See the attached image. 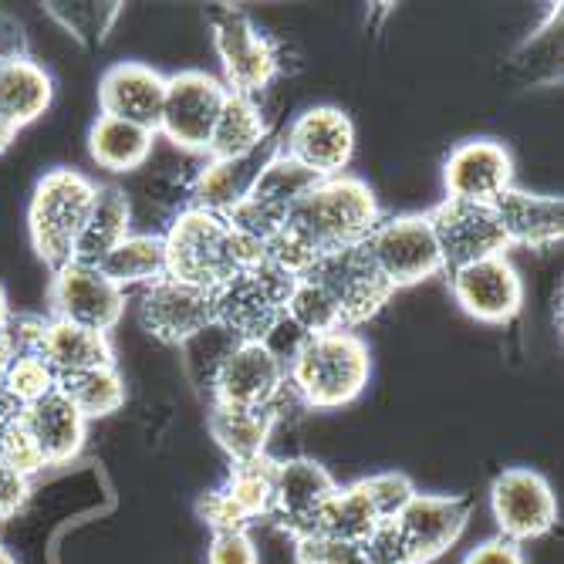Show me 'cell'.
I'll return each instance as SVG.
<instances>
[{
	"label": "cell",
	"mask_w": 564,
	"mask_h": 564,
	"mask_svg": "<svg viewBox=\"0 0 564 564\" xmlns=\"http://www.w3.org/2000/svg\"><path fill=\"white\" fill-rule=\"evenodd\" d=\"M166 243V274L196 288H220L240 268L261 264L264 247L230 227L227 217L207 214L199 207H186L170 230Z\"/></svg>",
	"instance_id": "1"
},
{
	"label": "cell",
	"mask_w": 564,
	"mask_h": 564,
	"mask_svg": "<svg viewBox=\"0 0 564 564\" xmlns=\"http://www.w3.org/2000/svg\"><path fill=\"white\" fill-rule=\"evenodd\" d=\"M288 389L312 409H338L366 392L372 355L358 332L338 328L301 338L288 355Z\"/></svg>",
	"instance_id": "2"
},
{
	"label": "cell",
	"mask_w": 564,
	"mask_h": 564,
	"mask_svg": "<svg viewBox=\"0 0 564 564\" xmlns=\"http://www.w3.org/2000/svg\"><path fill=\"white\" fill-rule=\"evenodd\" d=\"M382 220L379 199L366 180L351 173L322 180L297 207L288 214L284 227L294 230L318 258L325 250L366 243V237Z\"/></svg>",
	"instance_id": "3"
},
{
	"label": "cell",
	"mask_w": 564,
	"mask_h": 564,
	"mask_svg": "<svg viewBox=\"0 0 564 564\" xmlns=\"http://www.w3.org/2000/svg\"><path fill=\"white\" fill-rule=\"evenodd\" d=\"M98 183L78 170H51L34 183L28 203V234L37 258L58 271L72 261L78 234L88 220Z\"/></svg>",
	"instance_id": "4"
},
{
	"label": "cell",
	"mask_w": 564,
	"mask_h": 564,
	"mask_svg": "<svg viewBox=\"0 0 564 564\" xmlns=\"http://www.w3.org/2000/svg\"><path fill=\"white\" fill-rule=\"evenodd\" d=\"M297 278L271 261L240 268L220 288H214V328L234 335V341H271L284 325L288 294Z\"/></svg>",
	"instance_id": "5"
},
{
	"label": "cell",
	"mask_w": 564,
	"mask_h": 564,
	"mask_svg": "<svg viewBox=\"0 0 564 564\" xmlns=\"http://www.w3.org/2000/svg\"><path fill=\"white\" fill-rule=\"evenodd\" d=\"M301 278H312L315 284L325 288V294L338 307L341 328H348V332H355L358 325L376 318L389 304V297L395 294L392 284L372 264L366 243L325 250L322 258L307 268V274H301Z\"/></svg>",
	"instance_id": "6"
},
{
	"label": "cell",
	"mask_w": 564,
	"mask_h": 564,
	"mask_svg": "<svg viewBox=\"0 0 564 564\" xmlns=\"http://www.w3.org/2000/svg\"><path fill=\"white\" fill-rule=\"evenodd\" d=\"M366 250L379 274L392 284V291L413 288L443 274L440 243L433 237L426 214L382 217L376 230L366 237Z\"/></svg>",
	"instance_id": "7"
},
{
	"label": "cell",
	"mask_w": 564,
	"mask_h": 564,
	"mask_svg": "<svg viewBox=\"0 0 564 564\" xmlns=\"http://www.w3.org/2000/svg\"><path fill=\"white\" fill-rule=\"evenodd\" d=\"M214 405L264 409L278 405L288 392L284 355L268 341H234L210 379Z\"/></svg>",
	"instance_id": "8"
},
{
	"label": "cell",
	"mask_w": 564,
	"mask_h": 564,
	"mask_svg": "<svg viewBox=\"0 0 564 564\" xmlns=\"http://www.w3.org/2000/svg\"><path fill=\"white\" fill-rule=\"evenodd\" d=\"M227 85L210 75V72H176L166 78V101H163V119L160 132L166 135L176 149L186 152H203L207 156V145L217 126V116L227 101Z\"/></svg>",
	"instance_id": "9"
},
{
	"label": "cell",
	"mask_w": 564,
	"mask_h": 564,
	"mask_svg": "<svg viewBox=\"0 0 564 564\" xmlns=\"http://www.w3.org/2000/svg\"><path fill=\"white\" fill-rule=\"evenodd\" d=\"M470 521V500L456 494H416L402 507V514L389 521L392 538L405 564H433L443 557Z\"/></svg>",
	"instance_id": "10"
},
{
	"label": "cell",
	"mask_w": 564,
	"mask_h": 564,
	"mask_svg": "<svg viewBox=\"0 0 564 564\" xmlns=\"http://www.w3.org/2000/svg\"><path fill=\"white\" fill-rule=\"evenodd\" d=\"M122 315H126V291L101 274V268L68 261L65 268L51 271L47 318L109 335L122 322Z\"/></svg>",
	"instance_id": "11"
},
{
	"label": "cell",
	"mask_w": 564,
	"mask_h": 564,
	"mask_svg": "<svg viewBox=\"0 0 564 564\" xmlns=\"http://www.w3.org/2000/svg\"><path fill=\"white\" fill-rule=\"evenodd\" d=\"M490 510L500 538L514 544H531L551 534L557 524V497L531 467H510L497 474L490 487Z\"/></svg>",
	"instance_id": "12"
},
{
	"label": "cell",
	"mask_w": 564,
	"mask_h": 564,
	"mask_svg": "<svg viewBox=\"0 0 564 564\" xmlns=\"http://www.w3.org/2000/svg\"><path fill=\"white\" fill-rule=\"evenodd\" d=\"M135 307L142 332L163 345H189L193 338L214 328V294L170 274L142 288Z\"/></svg>",
	"instance_id": "13"
},
{
	"label": "cell",
	"mask_w": 564,
	"mask_h": 564,
	"mask_svg": "<svg viewBox=\"0 0 564 564\" xmlns=\"http://www.w3.org/2000/svg\"><path fill=\"white\" fill-rule=\"evenodd\" d=\"M214 44L224 62V85L230 95L258 98L278 75V51L274 44L253 28V21L240 11H217L214 14Z\"/></svg>",
	"instance_id": "14"
},
{
	"label": "cell",
	"mask_w": 564,
	"mask_h": 564,
	"mask_svg": "<svg viewBox=\"0 0 564 564\" xmlns=\"http://www.w3.org/2000/svg\"><path fill=\"white\" fill-rule=\"evenodd\" d=\"M426 220L440 243V258H443L446 274L510 250L494 207H484V203L443 199L426 214Z\"/></svg>",
	"instance_id": "15"
},
{
	"label": "cell",
	"mask_w": 564,
	"mask_h": 564,
	"mask_svg": "<svg viewBox=\"0 0 564 564\" xmlns=\"http://www.w3.org/2000/svg\"><path fill=\"white\" fill-rule=\"evenodd\" d=\"M453 301L484 325L514 322L524 304V278L507 253L449 271Z\"/></svg>",
	"instance_id": "16"
},
{
	"label": "cell",
	"mask_w": 564,
	"mask_h": 564,
	"mask_svg": "<svg viewBox=\"0 0 564 564\" xmlns=\"http://www.w3.org/2000/svg\"><path fill=\"white\" fill-rule=\"evenodd\" d=\"M281 149L322 180L341 176L355 156V126L338 106H312L291 122Z\"/></svg>",
	"instance_id": "17"
},
{
	"label": "cell",
	"mask_w": 564,
	"mask_h": 564,
	"mask_svg": "<svg viewBox=\"0 0 564 564\" xmlns=\"http://www.w3.org/2000/svg\"><path fill=\"white\" fill-rule=\"evenodd\" d=\"M514 186V156L497 139H467L443 163V189L446 199L459 203H484L494 207V199Z\"/></svg>",
	"instance_id": "18"
},
{
	"label": "cell",
	"mask_w": 564,
	"mask_h": 564,
	"mask_svg": "<svg viewBox=\"0 0 564 564\" xmlns=\"http://www.w3.org/2000/svg\"><path fill=\"white\" fill-rule=\"evenodd\" d=\"M338 490L335 477L312 456H288L274 464L271 518L294 538L312 534L322 507Z\"/></svg>",
	"instance_id": "19"
},
{
	"label": "cell",
	"mask_w": 564,
	"mask_h": 564,
	"mask_svg": "<svg viewBox=\"0 0 564 564\" xmlns=\"http://www.w3.org/2000/svg\"><path fill=\"white\" fill-rule=\"evenodd\" d=\"M166 101V75L142 62H119L98 78V109L149 132H160Z\"/></svg>",
	"instance_id": "20"
},
{
	"label": "cell",
	"mask_w": 564,
	"mask_h": 564,
	"mask_svg": "<svg viewBox=\"0 0 564 564\" xmlns=\"http://www.w3.org/2000/svg\"><path fill=\"white\" fill-rule=\"evenodd\" d=\"M281 139L268 135V142L261 149L247 152V156H237V160H207L193 180V189H189V207H199L207 214H217V217H227L234 214L240 203L250 196L253 183H258L261 170L268 166V160L278 152Z\"/></svg>",
	"instance_id": "21"
},
{
	"label": "cell",
	"mask_w": 564,
	"mask_h": 564,
	"mask_svg": "<svg viewBox=\"0 0 564 564\" xmlns=\"http://www.w3.org/2000/svg\"><path fill=\"white\" fill-rule=\"evenodd\" d=\"M494 214L507 237V247L547 250L564 237V203L561 196L528 193L510 186L494 199Z\"/></svg>",
	"instance_id": "22"
},
{
	"label": "cell",
	"mask_w": 564,
	"mask_h": 564,
	"mask_svg": "<svg viewBox=\"0 0 564 564\" xmlns=\"http://www.w3.org/2000/svg\"><path fill=\"white\" fill-rule=\"evenodd\" d=\"M21 426L31 433L47 467H65L82 453L88 436V420L62 395L51 392L41 402L21 409Z\"/></svg>",
	"instance_id": "23"
},
{
	"label": "cell",
	"mask_w": 564,
	"mask_h": 564,
	"mask_svg": "<svg viewBox=\"0 0 564 564\" xmlns=\"http://www.w3.org/2000/svg\"><path fill=\"white\" fill-rule=\"evenodd\" d=\"M129 234H132V207H129L126 189L116 183L98 186L95 199H91V210H88V220L78 234L72 261L98 268Z\"/></svg>",
	"instance_id": "24"
},
{
	"label": "cell",
	"mask_w": 564,
	"mask_h": 564,
	"mask_svg": "<svg viewBox=\"0 0 564 564\" xmlns=\"http://www.w3.org/2000/svg\"><path fill=\"white\" fill-rule=\"evenodd\" d=\"M41 358L62 379V376H75V372H88V369L116 366V348H112V338L106 332L47 318Z\"/></svg>",
	"instance_id": "25"
},
{
	"label": "cell",
	"mask_w": 564,
	"mask_h": 564,
	"mask_svg": "<svg viewBox=\"0 0 564 564\" xmlns=\"http://www.w3.org/2000/svg\"><path fill=\"white\" fill-rule=\"evenodd\" d=\"M51 98H55V78L31 55L0 68V116L14 129L37 122L51 109Z\"/></svg>",
	"instance_id": "26"
},
{
	"label": "cell",
	"mask_w": 564,
	"mask_h": 564,
	"mask_svg": "<svg viewBox=\"0 0 564 564\" xmlns=\"http://www.w3.org/2000/svg\"><path fill=\"white\" fill-rule=\"evenodd\" d=\"M278 405L264 409H234V405H214L210 409V433L217 446L230 456V464H247L268 453V440L278 426Z\"/></svg>",
	"instance_id": "27"
},
{
	"label": "cell",
	"mask_w": 564,
	"mask_h": 564,
	"mask_svg": "<svg viewBox=\"0 0 564 564\" xmlns=\"http://www.w3.org/2000/svg\"><path fill=\"white\" fill-rule=\"evenodd\" d=\"M152 142H156V132L132 126V122H122V119H112V116H98L88 129L91 160L109 173L139 170L152 156Z\"/></svg>",
	"instance_id": "28"
},
{
	"label": "cell",
	"mask_w": 564,
	"mask_h": 564,
	"mask_svg": "<svg viewBox=\"0 0 564 564\" xmlns=\"http://www.w3.org/2000/svg\"><path fill=\"white\" fill-rule=\"evenodd\" d=\"M268 122L264 112L253 98L243 95H227L224 109L217 116L210 145H207V160H237L247 152L261 149L268 142Z\"/></svg>",
	"instance_id": "29"
},
{
	"label": "cell",
	"mask_w": 564,
	"mask_h": 564,
	"mask_svg": "<svg viewBox=\"0 0 564 564\" xmlns=\"http://www.w3.org/2000/svg\"><path fill=\"white\" fill-rule=\"evenodd\" d=\"M379 528H382V521H379L376 507H372V500L366 494V484L355 480V484L338 487L332 494V500L322 507L312 534H325V538L341 541V544H362Z\"/></svg>",
	"instance_id": "30"
},
{
	"label": "cell",
	"mask_w": 564,
	"mask_h": 564,
	"mask_svg": "<svg viewBox=\"0 0 564 564\" xmlns=\"http://www.w3.org/2000/svg\"><path fill=\"white\" fill-rule=\"evenodd\" d=\"M98 268L122 291L156 284L160 278H166L163 234H129Z\"/></svg>",
	"instance_id": "31"
},
{
	"label": "cell",
	"mask_w": 564,
	"mask_h": 564,
	"mask_svg": "<svg viewBox=\"0 0 564 564\" xmlns=\"http://www.w3.org/2000/svg\"><path fill=\"white\" fill-rule=\"evenodd\" d=\"M318 183H322L318 173H312L307 166H301L297 160H291L288 152L278 145V152L268 160V166L261 170V176H258V183H253V189H250L247 199H253L258 207L271 210L274 217H284L288 220V214Z\"/></svg>",
	"instance_id": "32"
},
{
	"label": "cell",
	"mask_w": 564,
	"mask_h": 564,
	"mask_svg": "<svg viewBox=\"0 0 564 564\" xmlns=\"http://www.w3.org/2000/svg\"><path fill=\"white\" fill-rule=\"evenodd\" d=\"M58 392L78 409V413L91 423L101 416H112L126 405V379L119 376L116 366L106 369H88L75 376L58 379Z\"/></svg>",
	"instance_id": "33"
},
{
	"label": "cell",
	"mask_w": 564,
	"mask_h": 564,
	"mask_svg": "<svg viewBox=\"0 0 564 564\" xmlns=\"http://www.w3.org/2000/svg\"><path fill=\"white\" fill-rule=\"evenodd\" d=\"M274 464L268 453L258 459H247V464H234L227 484L220 487L230 503L247 518V524L271 518V494H274Z\"/></svg>",
	"instance_id": "34"
},
{
	"label": "cell",
	"mask_w": 564,
	"mask_h": 564,
	"mask_svg": "<svg viewBox=\"0 0 564 564\" xmlns=\"http://www.w3.org/2000/svg\"><path fill=\"white\" fill-rule=\"evenodd\" d=\"M284 322L301 338H312V335H325V332H338L341 328L335 301L312 278H297L294 281V288L288 294V307H284Z\"/></svg>",
	"instance_id": "35"
},
{
	"label": "cell",
	"mask_w": 564,
	"mask_h": 564,
	"mask_svg": "<svg viewBox=\"0 0 564 564\" xmlns=\"http://www.w3.org/2000/svg\"><path fill=\"white\" fill-rule=\"evenodd\" d=\"M0 389L11 395L18 409H28L44 395L58 392V372L41 355H11L0 369Z\"/></svg>",
	"instance_id": "36"
},
{
	"label": "cell",
	"mask_w": 564,
	"mask_h": 564,
	"mask_svg": "<svg viewBox=\"0 0 564 564\" xmlns=\"http://www.w3.org/2000/svg\"><path fill=\"white\" fill-rule=\"evenodd\" d=\"M0 459H4V464H8L14 474H21L24 480H34L41 470H47L41 449L34 446L31 433L21 426V416L11 420L4 430H0Z\"/></svg>",
	"instance_id": "37"
},
{
	"label": "cell",
	"mask_w": 564,
	"mask_h": 564,
	"mask_svg": "<svg viewBox=\"0 0 564 564\" xmlns=\"http://www.w3.org/2000/svg\"><path fill=\"white\" fill-rule=\"evenodd\" d=\"M362 484L382 524L395 521L402 514V507L420 494L405 474H376V477H366Z\"/></svg>",
	"instance_id": "38"
},
{
	"label": "cell",
	"mask_w": 564,
	"mask_h": 564,
	"mask_svg": "<svg viewBox=\"0 0 564 564\" xmlns=\"http://www.w3.org/2000/svg\"><path fill=\"white\" fill-rule=\"evenodd\" d=\"M44 332H47V318H44V315L11 312V315H8V322H4L8 355H41Z\"/></svg>",
	"instance_id": "39"
},
{
	"label": "cell",
	"mask_w": 564,
	"mask_h": 564,
	"mask_svg": "<svg viewBox=\"0 0 564 564\" xmlns=\"http://www.w3.org/2000/svg\"><path fill=\"white\" fill-rule=\"evenodd\" d=\"M207 564H261L258 544H253L250 531L214 534V541L207 547Z\"/></svg>",
	"instance_id": "40"
},
{
	"label": "cell",
	"mask_w": 564,
	"mask_h": 564,
	"mask_svg": "<svg viewBox=\"0 0 564 564\" xmlns=\"http://www.w3.org/2000/svg\"><path fill=\"white\" fill-rule=\"evenodd\" d=\"M199 518L210 524L214 534H227V531H250L247 518L230 503V497L224 490H214L199 500Z\"/></svg>",
	"instance_id": "41"
},
{
	"label": "cell",
	"mask_w": 564,
	"mask_h": 564,
	"mask_svg": "<svg viewBox=\"0 0 564 564\" xmlns=\"http://www.w3.org/2000/svg\"><path fill=\"white\" fill-rule=\"evenodd\" d=\"M464 564H528V554H524V544H514L497 534V538L477 544L464 557Z\"/></svg>",
	"instance_id": "42"
},
{
	"label": "cell",
	"mask_w": 564,
	"mask_h": 564,
	"mask_svg": "<svg viewBox=\"0 0 564 564\" xmlns=\"http://www.w3.org/2000/svg\"><path fill=\"white\" fill-rule=\"evenodd\" d=\"M31 494V480H24L21 474H14L4 459H0V521H8L14 518L18 510L24 507Z\"/></svg>",
	"instance_id": "43"
},
{
	"label": "cell",
	"mask_w": 564,
	"mask_h": 564,
	"mask_svg": "<svg viewBox=\"0 0 564 564\" xmlns=\"http://www.w3.org/2000/svg\"><path fill=\"white\" fill-rule=\"evenodd\" d=\"M28 55V34H24V24L11 14L0 11V68L14 58H24Z\"/></svg>",
	"instance_id": "44"
},
{
	"label": "cell",
	"mask_w": 564,
	"mask_h": 564,
	"mask_svg": "<svg viewBox=\"0 0 564 564\" xmlns=\"http://www.w3.org/2000/svg\"><path fill=\"white\" fill-rule=\"evenodd\" d=\"M18 416H21V409L11 402V395H8L4 389H0V430H4V426H8L11 420H18Z\"/></svg>",
	"instance_id": "45"
},
{
	"label": "cell",
	"mask_w": 564,
	"mask_h": 564,
	"mask_svg": "<svg viewBox=\"0 0 564 564\" xmlns=\"http://www.w3.org/2000/svg\"><path fill=\"white\" fill-rule=\"evenodd\" d=\"M14 135H18V129H14L4 116H0V152H4V149L14 142Z\"/></svg>",
	"instance_id": "46"
},
{
	"label": "cell",
	"mask_w": 564,
	"mask_h": 564,
	"mask_svg": "<svg viewBox=\"0 0 564 564\" xmlns=\"http://www.w3.org/2000/svg\"><path fill=\"white\" fill-rule=\"evenodd\" d=\"M8 315H11V304H8V291H4V284H0V328H4Z\"/></svg>",
	"instance_id": "47"
},
{
	"label": "cell",
	"mask_w": 564,
	"mask_h": 564,
	"mask_svg": "<svg viewBox=\"0 0 564 564\" xmlns=\"http://www.w3.org/2000/svg\"><path fill=\"white\" fill-rule=\"evenodd\" d=\"M0 564H18V557H14L4 544H0Z\"/></svg>",
	"instance_id": "48"
}]
</instances>
